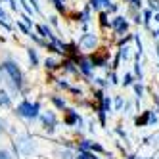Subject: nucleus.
<instances>
[{
  "label": "nucleus",
  "mask_w": 159,
  "mask_h": 159,
  "mask_svg": "<svg viewBox=\"0 0 159 159\" xmlns=\"http://www.w3.org/2000/svg\"><path fill=\"white\" fill-rule=\"evenodd\" d=\"M17 146H19V150L23 153H31L33 150H35V144H33V140L29 138V136H19V138H17Z\"/></svg>",
  "instance_id": "nucleus-7"
},
{
  "label": "nucleus",
  "mask_w": 159,
  "mask_h": 159,
  "mask_svg": "<svg viewBox=\"0 0 159 159\" xmlns=\"http://www.w3.org/2000/svg\"><path fill=\"white\" fill-rule=\"evenodd\" d=\"M152 16H153V14H152V10H144V19H142V21H144V25H146V27H150Z\"/></svg>",
  "instance_id": "nucleus-15"
},
{
  "label": "nucleus",
  "mask_w": 159,
  "mask_h": 159,
  "mask_svg": "<svg viewBox=\"0 0 159 159\" xmlns=\"http://www.w3.org/2000/svg\"><path fill=\"white\" fill-rule=\"evenodd\" d=\"M130 4L134 8H142V0H130Z\"/></svg>",
  "instance_id": "nucleus-26"
},
{
  "label": "nucleus",
  "mask_w": 159,
  "mask_h": 159,
  "mask_svg": "<svg viewBox=\"0 0 159 159\" xmlns=\"http://www.w3.org/2000/svg\"><path fill=\"white\" fill-rule=\"evenodd\" d=\"M27 56H29L31 65L37 67V65H39V54H37V50H35V48H27Z\"/></svg>",
  "instance_id": "nucleus-10"
},
{
  "label": "nucleus",
  "mask_w": 159,
  "mask_h": 159,
  "mask_svg": "<svg viewBox=\"0 0 159 159\" xmlns=\"http://www.w3.org/2000/svg\"><path fill=\"white\" fill-rule=\"evenodd\" d=\"M0 159H14L12 155H10L6 150H0Z\"/></svg>",
  "instance_id": "nucleus-24"
},
{
  "label": "nucleus",
  "mask_w": 159,
  "mask_h": 159,
  "mask_svg": "<svg viewBox=\"0 0 159 159\" xmlns=\"http://www.w3.org/2000/svg\"><path fill=\"white\" fill-rule=\"evenodd\" d=\"M17 27H19L21 31H23L25 35H31V31H29V27H27V25H23V23H19V21H17Z\"/></svg>",
  "instance_id": "nucleus-23"
},
{
  "label": "nucleus",
  "mask_w": 159,
  "mask_h": 159,
  "mask_svg": "<svg viewBox=\"0 0 159 159\" xmlns=\"http://www.w3.org/2000/svg\"><path fill=\"white\" fill-rule=\"evenodd\" d=\"M109 27H111L113 31H117L119 35H123V33L129 29V23L125 21V17H123V16H117V17H113V21L109 23Z\"/></svg>",
  "instance_id": "nucleus-6"
},
{
  "label": "nucleus",
  "mask_w": 159,
  "mask_h": 159,
  "mask_svg": "<svg viewBox=\"0 0 159 159\" xmlns=\"http://www.w3.org/2000/svg\"><path fill=\"white\" fill-rule=\"evenodd\" d=\"M40 121L44 125V129H46L48 132H54L56 130V123H58V119H56V113L54 111H46L40 115Z\"/></svg>",
  "instance_id": "nucleus-4"
},
{
  "label": "nucleus",
  "mask_w": 159,
  "mask_h": 159,
  "mask_svg": "<svg viewBox=\"0 0 159 159\" xmlns=\"http://www.w3.org/2000/svg\"><path fill=\"white\" fill-rule=\"evenodd\" d=\"M96 42H98V39H96V35H92V33H86V35L79 40V44L84 48V50H92V48H96Z\"/></svg>",
  "instance_id": "nucleus-8"
},
{
  "label": "nucleus",
  "mask_w": 159,
  "mask_h": 159,
  "mask_svg": "<svg viewBox=\"0 0 159 159\" xmlns=\"http://www.w3.org/2000/svg\"><path fill=\"white\" fill-rule=\"evenodd\" d=\"M16 113L19 117H23V119H29V121H33V119H37L39 117V113H40V104L39 102H29V100H23L21 104L16 107Z\"/></svg>",
  "instance_id": "nucleus-2"
},
{
  "label": "nucleus",
  "mask_w": 159,
  "mask_h": 159,
  "mask_svg": "<svg viewBox=\"0 0 159 159\" xmlns=\"http://www.w3.org/2000/svg\"><path fill=\"white\" fill-rule=\"evenodd\" d=\"M61 67L67 71V73H79V69L75 67V61H71V60H67V61H63L61 63Z\"/></svg>",
  "instance_id": "nucleus-12"
},
{
  "label": "nucleus",
  "mask_w": 159,
  "mask_h": 159,
  "mask_svg": "<svg viewBox=\"0 0 159 159\" xmlns=\"http://www.w3.org/2000/svg\"><path fill=\"white\" fill-rule=\"evenodd\" d=\"M153 123H157V115L153 111H150V125H153Z\"/></svg>",
  "instance_id": "nucleus-25"
},
{
  "label": "nucleus",
  "mask_w": 159,
  "mask_h": 159,
  "mask_svg": "<svg viewBox=\"0 0 159 159\" xmlns=\"http://www.w3.org/2000/svg\"><path fill=\"white\" fill-rule=\"evenodd\" d=\"M150 125V111H144V115L136 119V127H148Z\"/></svg>",
  "instance_id": "nucleus-11"
},
{
  "label": "nucleus",
  "mask_w": 159,
  "mask_h": 159,
  "mask_svg": "<svg viewBox=\"0 0 159 159\" xmlns=\"http://www.w3.org/2000/svg\"><path fill=\"white\" fill-rule=\"evenodd\" d=\"M61 159H73V155L69 152H61Z\"/></svg>",
  "instance_id": "nucleus-28"
},
{
  "label": "nucleus",
  "mask_w": 159,
  "mask_h": 159,
  "mask_svg": "<svg viewBox=\"0 0 159 159\" xmlns=\"http://www.w3.org/2000/svg\"><path fill=\"white\" fill-rule=\"evenodd\" d=\"M63 123L67 125V127H75V125H79V129L83 127V119H81V115H79L75 109H67V111H65Z\"/></svg>",
  "instance_id": "nucleus-3"
},
{
  "label": "nucleus",
  "mask_w": 159,
  "mask_h": 159,
  "mask_svg": "<svg viewBox=\"0 0 159 159\" xmlns=\"http://www.w3.org/2000/svg\"><path fill=\"white\" fill-rule=\"evenodd\" d=\"M10 6H12V10H17V2H14V0H8Z\"/></svg>",
  "instance_id": "nucleus-33"
},
{
  "label": "nucleus",
  "mask_w": 159,
  "mask_h": 159,
  "mask_svg": "<svg viewBox=\"0 0 159 159\" xmlns=\"http://www.w3.org/2000/svg\"><path fill=\"white\" fill-rule=\"evenodd\" d=\"M94 81H96V84H100V86H106V81H104V79H94Z\"/></svg>",
  "instance_id": "nucleus-30"
},
{
  "label": "nucleus",
  "mask_w": 159,
  "mask_h": 159,
  "mask_svg": "<svg viewBox=\"0 0 159 159\" xmlns=\"http://www.w3.org/2000/svg\"><path fill=\"white\" fill-rule=\"evenodd\" d=\"M4 130V127H2V121H0V132H2Z\"/></svg>",
  "instance_id": "nucleus-35"
},
{
  "label": "nucleus",
  "mask_w": 159,
  "mask_h": 159,
  "mask_svg": "<svg viewBox=\"0 0 159 159\" xmlns=\"http://www.w3.org/2000/svg\"><path fill=\"white\" fill-rule=\"evenodd\" d=\"M75 63H77V69L81 71L83 75H86V77H90L92 75V63H90V60H86V58H83V56H77L75 58Z\"/></svg>",
  "instance_id": "nucleus-5"
},
{
  "label": "nucleus",
  "mask_w": 159,
  "mask_h": 159,
  "mask_svg": "<svg viewBox=\"0 0 159 159\" xmlns=\"http://www.w3.org/2000/svg\"><path fill=\"white\" fill-rule=\"evenodd\" d=\"M44 65H46V69H56V67H58V63H56V60L54 58H46V61H44Z\"/></svg>",
  "instance_id": "nucleus-17"
},
{
  "label": "nucleus",
  "mask_w": 159,
  "mask_h": 159,
  "mask_svg": "<svg viewBox=\"0 0 159 159\" xmlns=\"http://www.w3.org/2000/svg\"><path fill=\"white\" fill-rule=\"evenodd\" d=\"M10 104H12L10 96L4 92V90H0V107H2V106H10Z\"/></svg>",
  "instance_id": "nucleus-14"
},
{
  "label": "nucleus",
  "mask_w": 159,
  "mask_h": 159,
  "mask_svg": "<svg viewBox=\"0 0 159 159\" xmlns=\"http://www.w3.org/2000/svg\"><path fill=\"white\" fill-rule=\"evenodd\" d=\"M52 102H54V106L60 107V109L65 107V100H61V98H58V96H52Z\"/></svg>",
  "instance_id": "nucleus-16"
},
{
  "label": "nucleus",
  "mask_w": 159,
  "mask_h": 159,
  "mask_svg": "<svg viewBox=\"0 0 159 159\" xmlns=\"http://www.w3.org/2000/svg\"><path fill=\"white\" fill-rule=\"evenodd\" d=\"M117 134H119V136H123V138H127V132H125L123 129H117Z\"/></svg>",
  "instance_id": "nucleus-31"
},
{
  "label": "nucleus",
  "mask_w": 159,
  "mask_h": 159,
  "mask_svg": "<svg viewBox=\"0 0 159 159\" xmlns=\"http://www.w3.org/2000/svg\"><path fill=\"white\" fill-rule=\"evenodd\" d=\"M134 92H136V98L140 100V98H142V94H144V86H142L140 83H136V84H134Z\"/></svg>",
  "instance_id": "nucleus-19"
},
{
  "label": "nucleus",
  "mask_w": 159,
  "mask_h": 159,
  "mask_svg": "<svg viewBox=\"0 0 159 159\" xmlns=\"http://www.w3.org/2000/svg\"><path fill=\"white\" fill-rule=\"evenodd\" d=\"M21 19H23V25H27V27H33V19H31L29 16H23Z\"/></svg>",
  "instance_id": "nucleus-22"
},
{
  "label": "nucleus",
  "mask_w": 159,
  "mask_h": 159,
  "mask_svg": "<svg viewBox=\"0 0 159 159\" xmlns=\"http://www.w3.org/2000/svg\"><path fill=\"white\" fill-rule=\"evenodd\" d=\"M4 2H8V0H4Z\"/></svg>",
  "instance_id": "nucleus-38"
},
{
  "label": "nucleus",
  "mask_w": 159,
  "mask_h": 159,
  "mask_svg": "<svg viewBox=\"0 0 159 159\" xmlns=\"http://www.w3.org/2000/svg\"><path fill=\"white\" fill-rule=\"evenodd\" d=\"M100 25L104 27V29L109 27V21H107V14H106V12H102V14H100Z\"/></svg>",
  "instance_id": "nucleus-18"
},
{
  "label": "nucleus",
  "mask_w": 159,
  "mask_h": 159,
  "mask_svg": "<svg viewBox=\"0 0 159 159\" xmlns=\"http://www.w3.org/2000/svg\"><path fill=\"white\" fill-rule=\"evenodd\" d=\"M58 86H60V88H69V83H65V81H60V83H58Z\"/></svg>",
  "instance_id": "nucleus-29"
},
{
  "label": "nucleus",
  "mask_w": 159,
  "mask_h": 159,
  "mask_svg": "<svg viewBox=\"0 0 159 159\" xmlns=\"http://www.w3.org/2000/svg\"><path fill=\"white\" fill-rule=\"evenodd\" d=\"M50 21H52V25H58V17H56V16H54V17H50Z\"/></svg>",
  "instance_id": "nucleus-34"
},
{
  "label": "nucleus",
  "mask_w": 159,
  "mask_h": 159,
  "mask_svg": "<svg viewBox=\"0 0 159 159\" xmlns=\"http://www.w3.org/2000/svg\"><path fill=\"white\" fill-rule=\"evenodd\" d=\"M155 21H159V14H157V16H155Z\"/></svg>",
  "instance_id": "nucleus-36"
},
{
  "label": "nucleus",
  "mask_w": 159,
  "mask_h": 159,
  "mask_svg": "<svg viewBox=\"0 0 159 159\" xmlns=\"http://www.w3.org/2000/svg\"><path fill=\"white\" fill-rule=\"evenodd\" d=\"M121 106H123V98L119 96V98L115 100V107H117V109H121Z\"/></svg>",
  "instance_id": "nucleus-27"
},
{
  "label": "nucleus",
  "mask_w": 159,
  "mask_h": 159,
  "mask_svg": "<svg viewBox=\"0 0 159 159\" xmlns=\"http://www.w3.org/2000/svg\"><path fill=\"white\" fill-rule=\"evenodd\" d=\"M100 102H102V107L100 109L104 111V113H109V109H111V100H109V96H104Z\"/></svg>",
  "instance_id": "nucleus-13"
},
{
  "label": "nucleus",
  "mask_w": 159,
  "mask_h": 159,
  "mask_svg": "<svg viewBox=\"0 0 159 159\" xmlns=\"http://www.w3.org/2000/svg\"><path fill=\"white\" fill-rule=\"evenodd\" d=\"M2 71L8 75L12 86H14L16 90H21V86H23V73H21V69L17 67V63L12 61V60L2 61Z\"/></svg>",
  "instance_id": "nucleus-1"
},
{
  "label": "nucleus",
  "mask_w": 159,
  "mask_h": 159,
  "mask_svg": "<svg viewBox=\"0 0 159 159\" xmlns=\"http://www.w3.org/2000/svg\"><path fill=\"white\" fill-rule=\"evenodd\" d=\"M111 83H113V84H117V83H119V81H117V75H115V73H111Z\"/></svg>",
  "instance_id": "nucleus-32"
},
{
  "label": "nucleus",
  "mask_w": 159,
  "mask_h": 159,
  "mask_svg": "<svg viewBox=\"0 0 159 159\" xmlns=\"http://www.w3.org/2000/svg\"><path fill=\"white\" fill-rule=\"evenodd\" d=\"M79 152H90V142L88 140H83L79 144Z\"/></svg>",
  "instance_id": "nucleus-20"
},
{
  "label": "nucleus",
  "mask_w": 159,
  "mask_h": 159,
  "mask_svg": "<svg viewBox=\"0 0 159 159\" xmlns=\"http://www.w3.org/2000/svg\"><path fill=\"white\" fill-rule=\"evenodd\" d=\"M37 31L40 33L42 37H46V39H54V33H52V29H50L46 23H40V25L37 27Z\"/></svg>",
  "instance_id": "nucleus-9"
},
{
  "label": "nucleus",
  "mask_w": 159,
  "mask_h": 159,
  "mask_svg": "<svg viewBox=\"0 0 159 159\" xmlns=\"http://www.w3.org/2000/svg\"><path fill=\"white\" fill-rule=\"evenodd\" d=\"M21 4H23V6H25V4H27V2H25V0H21Z\"/></svg>",
  "instance_id": "nucleus-37"
},
{
  "label": "nucleus",
  "mask_w": 159,
  "mask_h": 159,
  "mask_svg": "<svg viewBox=\"0 0 159 159\" xmlns=\"http://www.w3.org/2000/svg\"><path fill=\"white\" fill-rule=\"evenodd\" d=\"M123 84L125 86H130L132 84V73H127V75L123 77Z\"/></svg>",
  "instance_id": "nucleus-21"
}]
</instances>
